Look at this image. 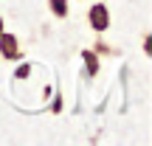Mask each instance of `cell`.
<instances>
[{"label": "cell", "mask_w": 152, "mask_h": 146, "mask_svg": "<svg viewBox=\"0 0 152 146\" xmlns=\"http://www.w3.org/2000/svg\"><path fill=\"white\" fill-rule=\"evenodd\" d=\"M0 54H3L6 59H17V56H20L17 37H11V34H0Z\"/></svg>", "instance_id": "obj_2"}, {"label": "cell", "mask_w": 152, "mask_h": 146, "mask_svg": "<svg viewBox=\"0 0 152 146\" xmlns=\"http://www.w3.org/2000/svg\"><path fill=\"white\" fill-rule=\"evenodd\" d=\"M85 62H87V73H90V76H96V70H99V59L90 54V51H85Z\"/></svg>", "instance_id": "obj_4"}, {"label": "cell", "mask_w": 152, "mask_h": 146, "mask_svg": "<svg viewBox=\"0 0 152 146\" xmlns=\"http://www.w3.org/2000/svg\"><path fill=\"white\" fill-rule=\"evenodd\" d=\"M0 34H3V17H0Z\"/></svg>", "instance_id": "obj_6"}, {"label": "cell", "mask_w": 152, "mask_h": 146, "mask_svg": "<svg viewBox=\"0 0 152 146\" xmlns=\"http://www.w3.org/2000/svg\"><path fill=\"white\" fill-rule=\"evenodd\" d=\"M51 11L56 17H65L68 14V0H51Z\"/></svg>", "instance_id": "obj_3"}, {"label": "cell", "mask_w": 152, "mask_h": 146, "mask_svg": "<svg viewBox=\"0 0 152 146\" xmlns=\"http://www.w3.org/2000/svg\"><path fill=\"white\" fill-rule=\"evenodd\" d=\"M28 73H31V65H20L17 68V79H26Z\"/></svg>", "instance_id": "obj_5"}, {"label": "cell", "mask_w": 152, "mask_h": 146, "mask_svg": "<svg viewBox=\"0 0 152 146\" xmlns=\"http://www.w3.org/2000/svg\"><path fill=\"white\" fill-rule=\"evenodd\" d=\"M87 20H90V25L96 28V31H104V28L110 25V11H107V6H104V3H96L90 9V14H87Z\"/></svg>", "instance_id": "obj_1"}]
</instances>
